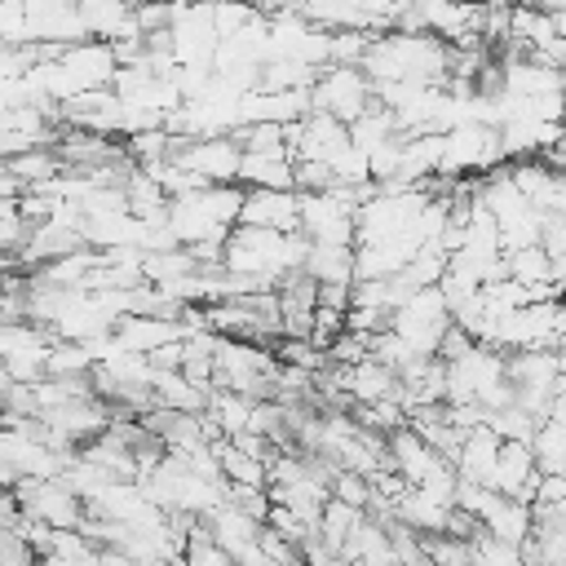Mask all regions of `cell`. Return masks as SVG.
Listing matches in <instances>:
<instances>
[{
    "instance_id": "6da1fadb",
    "label": "cell",
    "mask_w": 566,
    "mask_h": 566,
    "mask_svg": "<svg viewBox=\"0 0 566 566\" xmlns=\"http://www.w3.org/2000/svg\"><path fill=\"white\" fill-rule=\"evenodd\" d=\"M310 111L318 115H332L336 124H354L363 111H371V80L358 71V66H332L314 80V93H310Z\"/></svg>"
},
{
    "instance_id": "7a4b0ae2",
    "label": "cell",
    "mask_w": 566,
    "mask_h": 566,
    "mask_svg": "<svg viewBox=\"0 0 566 566\" xmlns=\"http://www.w3.org/2000/svg\"><path fill=\"white\" fill-rule=\"evenodd\" d=\"M234 226L292 234L296 230V190H248V195H239Z\"/></svg>"
}]
</instances>
